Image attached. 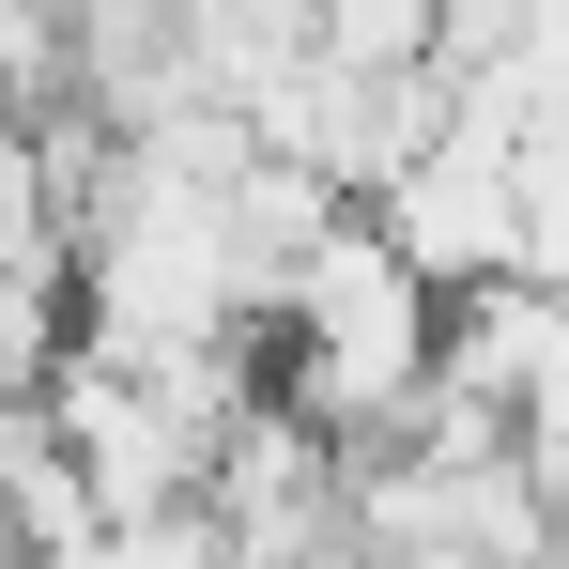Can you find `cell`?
Instances as JSON below:
<instances>
[{
  "instance_id": "cell-2",
  "label": "cell",
  "mask_w": 569,
  "mask_h": 569,
  "mask_svg": "<svg viewBox=\"0 0 569 569\" xmlns=\"http://www.w3.org/2000/svg\"><path fill=\"white\" fill-rule=\"evenodd\" d=\"M370 231H385L431 292H447V308H462V292H492V278H523V123L447 108V139H431V154L370 200Z\"/></svg>"
},
{
  "instance_id": "cell-3",
  "label": "cell",
  "mask_w": 569,
  "mask_h": 569,
  "mask_svg": "<svg viewBox=\"0 0 569 569\" xmlns=\"http://www.w3.org/2000/svg\"><path fill=\"white\" fill-rule=\"evenodd\" d=\"M62 292H78V278H47V262H0V400H47V370L78 355V339H62Z\"/></svg>"
},
{
  "instance_id": "cell-4",
  "label": "cell",
  "mask_w": 569,
  "mask_h": 569,
  "mask_svg": "<svg viewBox=\"0 0 569 569\" xmlns=\"http://www.w3.org/2000/svg\"><path fill=\"white\" fill-rule=\"evenodd\" d=\"M539 569H569V555H539Z\"/></svg>"
},
{
  "instance_id": "cell-1",
  "label": "cell",
  "mask_w": 569,
  "mask_h": 569,
  "mask_svg": "<svg viewBox=\"0 0 569 569\" xmlns=\"http://www.w3.org/2000/svg\"><path fill=\"white\" fill-rule=\"evenodd\" d=\"M431 370H447V292L416 278L370 216H339L278 292V400L323 447H400L431 416Z\"/></svg>"
}]
</instances>
